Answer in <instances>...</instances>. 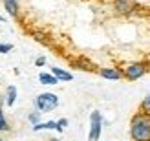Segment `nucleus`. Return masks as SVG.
<instances>
[{"label": "nucleus", "instance_id": "obj_15", "mask_svg": "<svg viewBox=\"0 0 150 141\" xmlns=\"http://www.w3.org/2000/svg\"><path fill=\"white\" fill-rule=\"evenodd\" d=\"M40 119V112H33V114H29V121H31L33 125H37Z\"/></svg>", "mask_w": 150, "mask_h": 141}, {"label": "nucleus", "instance_id": "obj_2", "mask_svg": "<svg viewBox=\"0 0 150 141\" xmlns=\"http://www.w3.org/2000/svg\"><path fill=\"white\" fill-rule=\"evenodd\" d=\"M148 70H150L148 62H132V64L126 66L121 73H123V79H126V81H137L139 77H143Z\"/></svg>", "mask_w": 150, "mask_h": 141}, {"label": "nucleus", "instance_id": "obj_13", "mask_svg": "<svg viewBox=\"0 0 150 141\" xmlns=\"http://www.w3.org/2000/svg\"><path fill=\"white\" fill-rule=\"evenodd\" d=\"M141 112H148L150 114V95L145 97V101L141 103Z\"/></svg>", "mask_w": 150, "mask_h": 141}, {"label": "nucleus", "instance_id": "obj_9", "mask_svg": "<svg viewBox=\"0 0 150 141\" xmlns=\"http://www.w3.org/2000/svg\"><path fill=\"white\" fill-rule=\"evenodd\" d=\"M15 101H17V88L11 84V86H7V92H6V105L13 106Z\"/></svg>", "mask_w": 150, "mask_h": 141}, {"label": "nucleus", "instance_id": "obj_4", "mask_svg": "<svg viewBox=\"0 0 150 141\" xmlns=\"http://www.w3.org/2000/svg\"><path fill=\"white\" fill-rule=\"evenodd\" d=\"M90 136H88V141H99V136H101V127H103V117H101V112H92L90 115Z\"/></svg>", "mask_w": 150, "mask_h": 141}, {"label": "nucleus", "instance_id": "obj_16", "mask_svg": "<svg viewBox=\"0 0 150 141\" xmlns=\"http://www.w3.org/2000/svg\"><path fill=\"white\" fill-rule=\"evenodd\" d=\"M57 127H59V132H61L64 127H68V119H61V121H57Z\"/></svg>", "mask_w": 150, "mask_h": 141}, {"label": "nucleus", "instance_id": "obj_3", "mask_svg": "<svg viewBox=\"0 0 150 141\" xmlns=\"http://www.w3.org/2000/svg\"><path fill=\"white\" fill-rule=\"evenodd\" d=\"M59 105V97L55 94H40L39 97L35 99V106L40 110V112H51V110H55Z\"/></svg>", "mask_w": 150, "mask_h": 141}, {"label": "nucleus", "instance_id": "obj_11", "mask_svg": "<svg viewBox=\"0 0 150 141\" xmlns=\"http://www.w3.org/2000/svg\"><path fill=\"white\" fill-rule=\"evenodd\" d=\"M51 73H53L59 81H71V73L64 72V70H61V68H51Z\"/></svg>", "mask_w": 150, "mask_h": 141}, {"label": "nucleus", "instance_id": "obj_14", "mask_svg": "<svg viewBox=\"0 0 150 141\" xmlns=\"http://www.w3.org/2000/svg\"><path fill=\"white\" fill-rule=\"evenodd\" d=\"M13 50V44H0V53H9Z\"/></svg>", "mask_w": 150, "mask_h": 141}, {"label": "nucleus", "instance_id": "obj_10", "mask_svg": "<svg viewBox=\"0 0 150 141\" xmlns=\"http://www.w3.org/2000/svg\"><path fill=\"white\" fill-rule=\"evenodd\" d=\"M39 81L42 84H57L59 83V79L53 75V73H40L39 75Z\"/></svg>", "mask_w": 150, "mask_h": 141}, {"label": "nucleus", "instance_id": "obj_18", "mask_svg": "<svg viewBox=\"0 0 150 141\" xmlns=\"http://www.w3.org/2000/svg\"><path fill=\"white\" fill-rule=\"evenodd\" d=\"M2 22H4V18H2V17H0V24H2Z\"/></svg>", "mask_w": 150, "mask_h": 141}, {"label": "nucleus", "instance_id": "obj_17", "mask_svg": "<svg viewBox=\"0 0 150 141\" xmlns=\"http://www.w3.org/2000/svg\"><path fill=\"white\" fill-rule=\"evenodd\" d=\"M35 64H37V66H44V64H46V59H44V57H39V59L35 61Z\"/></svg>", "mask_w": 150, "mask_h": 141}, {"label": "nucleus", "instance_id": "obj_12", "mask_svg": "<svg viewBox=\"0 0 150 141\" xmlns=\"http://www.w3.org/2000/svg\"><path fill=\"white\" fill-rule=\"evenodd\" d=\"M7 130H9V125L6 121L4 112H2V105H0V132H7Z\"/></svg>", "mask_w": 150, "mask_h": 141}, {"label": "nucleus", "instance_id": "obj_5", "mask_svg": "<svg viewBox=\"0 0 150 141\" xmlns=\"http://www.w3.org/2000/svg\"><path fill=\"white\" fill-rule=\"evenodd\" d=\"M114 9L119 15H128L134 9V4L130 0H114Z\"/></svg>", "mask_w": 150, "mask_h": 141}, {"label": "nucleus", "instance_id": "obj_8", "mask_svg": "<svg viewBox=\"0 0 150 141\" xmlns=\"http://www.w3.org/2000/svg\"><path fill=\"white\" fill-rule=\"evenodd\" d=\"M6 11L11 15V17H17L18 15V0H2Z\"/></svg>", "mask_w": 150, "mask_h": 141}, {"label": "nucleus", "instance_id": "obj_19", "mask_svg": "<svg viewBox=\"0 0 150 141\" xmlns=\"http://www.w3.org/2000/svg\"><path fill=\"white\" fill-rule=\"evenodd\" d=\"M50 141H59V139H50Z\"/></svg>", "mask_w": 150, "mask_h": 141}, {"label": "nucleus", "instance_id": "obj_6", "mask_svg": "<svg viewBox=\"0 0 150 141\" xmlns=\"http://www.w3.org/2000/svg\"><path fill=\"white\" fill-rule=\"evenodd\" d=\"M99 75L104 77V79H110V81L123 79V73L119 72L117 68H101V70H99Z\"/></svg>", "mask_w": 150, "mask_h": 141}, {"label": "nucleus", "instance_id": "obj_20", "mask_svg": "<svg viewBox=\"0 0 150 141\" xmlns=\"http://www.w3.org/2000/svg\"><path fill=\"white\" fill-rule=\"evenodd\" d=\"M0 105H2V99H0Z\"/></svg>", "mask_w": 150, "mask_h": 141}, {"label": "nucleus", "instance_id": "obj_21", "mask_svg": "<svg viewBox=\"0 0 150 141\" xmlns=\"http://www.w3.org/2000/svg\"><path fill=\"white\" fill-rule=\"evenodd\" d=\"M148 68H150V62H148Z\"/></svg>", "mask_w": 150, "mask_h": 141}, {"label": "nucleus", "instance_id": "obj_7", "mask_svg": "<svg viewBox=\"0 0 150 141\" xmlns=\"http://www.w3.org/2000/svg\"><path fill=\"white\" fill-rule=\"evenodd\" d=\"M71 66H75V68H79V70H84V72H95V66L90 62L86 57H79L77 61H71Z\"/></svg>", "mask_w": 150, "mask_h": 141}, {"label": "nucleus", "instance_id": "obj_1", "mask_svg": "<svg viewBox=\"0 0 150 141\" xmlns=\"http://www.w3.org/2000/svg\"><path fill=\"white\" fill-rule=\"evenodd\" d=\"M130 136L134 141H150V114L137 112L130 123Z\"/></svg>", "mask_w": 150, "mask_h": 141}, {"label": "nucleus", "instance_id": "obj_22", "mask_svg": "<svg viewBox=\"0 0 150 141\" xmlns=\"http://www.w3.org/2000/svg\"><path fill=\"white\" fill-rule=\"evenodd\" d=\"M0 141H4V139H0Z\"/></svg>", "mask_w": 150, "mask_h": 141}]
</instances>
